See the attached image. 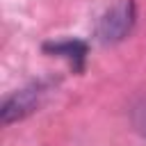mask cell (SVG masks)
<instances>
[{"label":"cell","instance_id":"1","mask_svg":"<svg viewBox=\"0 0 146 146\" xmlns=\"http://www.w3.org/2000/svg\"><path fill=\"white\" fill-rule=\"evenodd\" d=\"M135 25V2L119 0L114 2L98 21V36L103 43H116L130 34Z\"/></svg>","mask_w":146,"mask_h":146},{"label":"cell","instance_id":"2","mask_svg":"<svg viewBox=\"0 0 146 146\" xmlns=\"http://www.w3.org/2000/svg\"><path fill=\"white\" fill-rule=\"evenodd\" d=\"M41 87L39 84H32V87H25L16 94H11L2 107H0V121L2 125H9L14 121H21L25 119L27 114H32L36 107H39V100H41Z\"/></svg>","mask_w":146,"mask_h":146},{"label":"cell","instance_id":"3","mask_svg":"<svg viewBox=\"0 0 146 146\" xmlns=\"http://www.w3.org/2000/svg\"><path fill=\"white\" fill-rule=\"evenodd\" d=\"M43 50H46V52H52V55H59V57H66L78 71H82L84 59H87V43H84V41H78V39H66V41L46 43Z\"/></svg>","mask_w":146,"mask_h":146}]
</instances>
